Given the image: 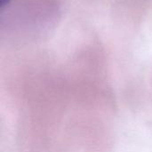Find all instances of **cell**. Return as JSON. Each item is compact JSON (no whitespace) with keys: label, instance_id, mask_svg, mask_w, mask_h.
<instances>
[{"label":"cell","instance_id":"cell-1","mask_svg":"<svg viewBox=\"0 0 152 152\" xmlns=\"http://www.w3.org/2000/svg\"><path fill=\"white\" fill-rule=\"evenodd\" d=\"M8 1H9V0H1V4H2V5H4V3H6V2L8 3Z\"/></svg>","mask_w":152,"mask_h":152}]
</instances>
